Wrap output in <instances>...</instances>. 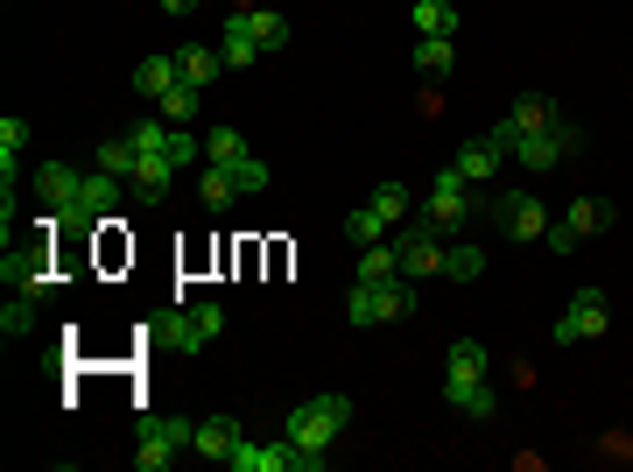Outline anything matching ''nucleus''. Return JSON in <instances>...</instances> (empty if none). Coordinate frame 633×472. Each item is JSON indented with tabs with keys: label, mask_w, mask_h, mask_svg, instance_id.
<instances>
[{
	"label": "nucleus",
	"mask_w": 633,
	"mask_h": 472,
	"mask_svg": "<svg viewBox=\"0 0 633 472\" xmlns=\"http://www.w3.org/2000/svg\"><path fill=\"white\" fill-rule=\"evenodd\" d=\"M35 183H43V204L56 219H71V225H99L113 212V198L127 191L120 177H106V169H92V177H85V169H64V162H50Z\"/></svg>",
	"instance_id": "1"
},
{
	"label": "nucleus",
	"mask_w": 633,
	"mask_h": 472,
	"mask_svg": "<svg viewBox=\"0 0 633 472\" xmlns=\"http://www.w3.org/2000/svg\"><path fill=\"white\" fill-rule=\"evenodd\" d=\"M183 451H198V423L183 417H156L141 430V451H134V472H169L183 459Z\"/></svg>",
	"instance_id": "2"
},
{
	"label": "nucleus",
	"mask_w": 633,
	"mask_h": 472,
	"mask_svg": "<svg viewBox=\"0 0 633 472\" xmlns=\"http://www.w3.org/2000/svg\"><path fill=\"white\" fill-rule=\"evenodd\" d=\"M219 332H225V311H219V304H190V311H169L162 325H156V338H162L169 353H183V360H190V353H204V346H211Z\"/></svg>",
	"instance_id": "3"
},
{
	"label": "nucleus",
	"mask_w": 633,
	"mask_h": 472,
	"mask_svg": "<svg viewBox=\"0 0 633 472\" xmlns=\"http://www.w3.org/2000/svg\"><path fill=\"white\" fill-rule=\"evenodd\" d=\"M578 141H584V135H578V127L563 120V113H556V120L542 127V135H521V141L507 148V156L521 162V169H535V177H542V169H556L563 156H578Z\"/></svg>",
	"instance_id": "4"
},
{
	"label": "nucleus",
	"mask_w": 633,
	"mask_h": 472,
	"mask_svg": "<svg viewBox=\"0 0 633 472\" xmlns=\"http://www.w3.org/2000/svg\"><path fill=\"white\" fill-rule=\"evenodd\" d=\"M465 169H436V183H430V212H422V219H430V233H465Z\"/></svg>",
	"instance_id": "5"
},
{
	"label": "nucleus",
	"mask_w": 633,
	"mask_h": 472,
	"mask_svg": "<svg viewBox=\"0 0 633 472\" xmlns=\"http://www.w3.org/2000/svg\"><path fill=\"white\" fill-rule=\"evenodd\" d=\"M605 325H612L605 290H578V296L563 304V317H556V338H563V346H578V338H605Z\"/></svg>",
	"instance_id": "6"
},
{
	"label": "nucleus",
	"mask_w": 633,
	"mask_h": 472,
	"mask_svg": "<svg viewBox=\"0 0 633 472\" xmlns=\"http://www.w3.org/2000/svg\"><path fill=\"white\" fill-rule=\"evenodd\" d=\"M605 225H612V204L605 198H578V204H570V212H563V225H549V248L556 254H570V248H578V240H591V233H605Z\"/></svg>",
	"instance_id": "7"
},
{
	"label": "nucleus",
	"mask_w": 633,
	"mask_h": 472,
	"mask_svg": "<svg viewBox=\"0 0 633 472\" xmlns=\"http://www.w3.org/2000/svg\"><path fill=\"white\" fill-rule=\"evenodd\" d=\"M394 254H401V275H444V233H430V225H409V233L394 240Z\"/></svg>",
	"instance_id": "8"
},
{
	"label": "nucleus",
	"mask_w": 633,
	"mask_h": 472,
	"mask_svg": "<svg viewBox=\"0 0 633 472\" xmlns=\"http://www.w3.org/2000/svg\"><path fill=\"white\" fill-rule=\"evenodd\" d=\"M289 444H310V451H331V444H338V423L324 417V402H317V395L289 409Z\"/></svg>",
	"instance_id": "9"
},
{
	"label": "nucleus",
	"mask_w": 633,
	"mask_h": 472,
	"mask_svg": "<svg viewBox=\"0 0 633 472\" xmlns=\"http://www.w3.org/2000/svg\"><path fill=\"white\" fill-rule=\"evenodd\" d=\"M0 275H8L22 296H43V290H50V254H43V248H8Z\"/></svg>",
	"instance_id": "10"
},
{
	"label": "nucleus",
	"mask_w": 633,
	"mask_h": 472,
	"mask_svg": "<svg viewBox=\"0 0 633 472\" xmlns=\"http://www.w3.org/2000/svg\"><path fill=\"white\" fill-rule=\"evenodd\" d=\"M486 346L478 338H457V346L444 353V388H472V381H486Z\"/></svg>",
	"instance_id": "11"
},
{
	"label": "nucleus",
	"mask_w": 633,
	"mask_h": 472,
	"mask_svg": "<svg viewBox=\"0 0 633 472\" xmlns=\"http://www.w3.org/2000/svg\"><path fill=\"white\" fill-rule=\"evenodd\" d=\"M549 120H556V106H549V99H521V106H514L500 127H493V141H500V148H514L521 135H542Z\"/></svg>",
	"instance_id": "12"
},
{
	"label": "nucleus",
	"mask_w": 633,
	"mask_h": 472,
	"mask_svg": "<svg viewBox=\"0 0 633 472\" xmlns=\"http://www.w3.org/2000/svg\"><path fill=\"white\" fill-rule=\"evenodd\" d=\"M219 50H225V64H233V71H246V64H261V56H267L261 35H254V14H246V8L233 14V22H225V43H219Z\"/></svg>",
	"instance_id": "13"
},
{
	"label": "nucleus",
	"mask_w": 633,
	"mask_h": 472,
	"mask_svg": "<svg viewBox=\"0 0 633 472\" xmlns=\"http://www.w3.org/2000/svg\"><path fill=\"white\" fill-rule=\"evenodd\" d=\"M500 219H507V233H514V240H542V233H549V212H542V198H535V191L507 198V204H500Z\"/></svg>",
	"instance_id": "14"
},
{
	"label": "nucleus",
	"mask_w": 633,
	"mask_h": 472,
	"mask_svg": "<svg viewBox=\"0 0 633 472\" xmlns=\"http://www.w3.org/2000/svg\"><path fill=\"white\" fill-rule=\"evenodd\" d=\"M240 444H246V438H240V423H233V417H204V423H198V459L225 465Z\"/></svg>",
	"instance_id": "15"
},
{
	"label": "nucleus",
	"mask_w": 633,
	"mask_h": 472,
	"mask_svg": "<svg viewBox=\"0 0 633 472\" xmlns=\"http://www.w3.org/2000/svg\"><path fill=\"white\" fill-rule=\"evenodd\" d=\"M225 465L233 472H296V444H240Z\"/></svg>",
	"instance_id": "16"
},
{
	"label": "nucleus",
	"mask_w": 633,
	"mask_h": 472,
	"mask_svg": "<svg viewBox=\"0 0 633 472\" xmlns=\"http://www.w3.org/2000/svg\"><path fill=\"white\" fill-rule=\"evenodd\" d=\"M352 282H367V290H388V282H401V254L388 248V240L359 248V275H352Z\"/></svg>",
	"instance_id": "17"
},
{
	"label": "nucleus",
	"mask_w": 633,
	"mask_h": 472,
	"mask_svg": "<svg viewBox=\"0 0 633 472\" xmlns=\"http://www.w3.org/2000/svg\"><path fill=\"white\" fill-rule=\"evenodd\" d=\"M198 198H204V212H225V204L240 198V177H233V162H204V177H198Z\"/></svg>",
	"instance_id": "18"
},
{
	"label": "nucleus",
	"mask_w": 633,
	"mask_h": 472,
	"mask_svg": "<svg viewBox=\"0 0 633 472\" xmlns=\"http://www.w3.org/2000/svg\"><path fill=\"white\" fill-rule=\"evenodd\" d=\"M177 78H183L177 56H141V64H134V92H141V99H162Z\"/></svg>",
	"instance_id": "19"
},
{
	"label": "nucleus",
	"mask_w": 633,
	"mask_h": 472,
	"mask_svg": "<svg viewBox=\"0 0 633 472\" xmlns=\"http://www.w3.org/2000/svg\"><path fill=\"white\" fill-rule=\"evenodd\" d=\"M451 64H457V35H422V43H415V71H422V78H444Z\"/></svg>",
	"instance_id": "20"
},
{
	"label": "nucleus",
	"mask_w": 633,
	"mask_h": 472,
	"mask_svg": "<svg viewBox=\"0 0 633 472\" xmlns=\"http://www.w3.org/2000/svg\"><path fill=\"white\" fill-rule=\"evenodd\" d=\"M198 99H204V92H198V85H183V78H177V85H169V92H162V99H156V113H162V120H169V127H190V120H198Z\"/></svg>",
	"instance_id": "21"
},
{
	"label": "nucleus",
	"mask_w": 633,
	"mask_h": 472,
	"mask_svg": "<svg viewBox=\"0 0 633 472\" xmlns=\"http://www.w3.org/2000/svg\"><path fill=\"white\" fill-rule=\"evenodd\" d=\"M507 162V148L493 141V135H478V141H465V156H457V169H465V177L478 183V177H493V169Z\"/></svg>",
	"instance_id": "22"
},
{
	"label": "nucleus",
	"mask_w": 633,
	"mask_h": 472,
	"mask_svg": "<svg viewBox=\"0 0 633 472\" xmlns=\"http://www.w3.org/2000/svg\"><path fill=\"white\" fill-rule=\"evenodd\" d=\"M219 64H225V50H204V43H198V50H177V71H183V85H198V92H204L211 78H219Z\"/></svg>",
	"instance_id": "23"
},
{
	"label": "nucleus",
	"mask_w": 633,
	"mask_h": 472,
	"mask_svg": "<svg viewBox=\"0 0 633 472\" xmlns=\"http://www.w3.org/2000/svg\"><path fill=\"white\" fill-rule=\"evenodd\" d=\"M415 29L422 35H457V29H465V14H457L451 0H415Z\"/></svg>",
	"instance_id": "24"
},
{
	"label": "nucleus",
	"mask_w": 633,
	"mask_h": 472,
	"mask_svg": "<svg viewBox=\"0 0 633 472\" xmlns=\"http://www.w3.org/2000/svg\"><path fill=\"white\" fill-rule=\"evenodd\" d=\"M134 162H141V148H134V135H113V141H99V169H106V177L134 183Z\"/></svg>",
	"instance_id": "25"
},
{
	"label": "nucleus",
	"mask_w": 633,
	"mask_h": 472,
	"mask_svg": "<svg viewBox=\"0 0 633 472\" xmlns=\"http://www.w3.org/2000/svg\"><path fill=\"white\" fill-rule=\"evenodd\" d=\"M246 156V135H240V127H211V135H204V162H240Z\"/></svg>",
	"instance_id": "26"
},
{
	"label": "nucleus",
	"mask_w": 633,
	"mask_h": 472,
	"mask_svg": "<svg viewBox=\"0 0 633 472\" xmlns=\"http://www.w3.org/2000/svg\"><path fill=\"white\" fill-rule=\"evenodd\" d=\"M478 269H486V248H472V240H457V248H444V275H451V282H472Z\"/></svg>",
	"instance_id": "27"
},
{
	"label": "nucleus",
	"mask_w": 633,
	"mask_h": 472,
	"mask_svg": "<svg viewBox=\"0 0 633 472\" xmlns=\"http://www.w3.org/2000/svg\"><path fill=\"white\" fill-rule=\"evenodd\" d=\"M401 317H415V290H409V275L380 290V325H401Z\"/></svg>",
	"instance_id": "28"
},
{
	"label": "nucleus",
	"mask_w": 633,
	"mask_h": 472,
	"mask_svg": "<svg viewBox=\"0 0 633 472\" xmlns=\"http://www.w3.org/2000/svg\"><path fill=\"white\" fill-rule=\"evenodd\" d=\"M345 233H352V248H373V240H388V219H380L373 204H359V212L345 219Z\"/></svg>",
	"instance_id": "29"
},
{
	"label": "nucleus",
	"mask_w": 633,
	"mask_h": 472,
	"mask_svg": "<svg viewBox=\"0 0 633 472\" xmlns=\"http://www.w3.org/2000/svg\"><path fill=\"white\" fill-rule=\"evenodd\" d=\"M22 148H29V120H22V113H8V120H0V169H14Z\"/></svg>",
	"instance_id": "30"
},
{
	"label": "nucleus",
	"mask_w": 633,
	"mask_h": 472,
	"mask_svg": "<svg viewBox=\"0 0 633 472\" xmlns=\"http://www.w3.org/2000/svg\"><path fill=\"white\" fill-rule=\"evenodd\" d=\"M373 212L388 219V225H401V219H409V183H380V191H373Z\"/></svg>",
	"instance_id": "31"
},
{
	"label": "nucleus",
	"mask_w": 633,
	"mask_h": 472,
	"mask_svg": "<svg viewBox=\"0 0 633 472\" xmlns=\"http://www.w3.org/2000/svg\"><path fill=\"white\" fill-rule=\"evenodd\" d=\"M246 14H254V35H261V50H282V43H289V22H282L275 8H246Z\"/></svg>",
	"instance_id": "32"
},
{
	"label": "nucleus",
	"mask_w": 633,
	"mask_h": 472,
	"mask_svg": "<svg viewBox=\"0 0 633 472\" xmlns=\"http://www.w3.org/2000/svg\"><path fill=\"white\" fill-rule=\"evenodd\" d=\"M444 395H451L457 409H465V417H493V388H486V381H472V388H444Z\"/></svg>",
	"instance_id": "33"
},
{
	"label": "nucleus",
	"mask_w": 633,
	"mask_h": 472,
	"mask_svg": "<svg viewBox=\"0 0 633 472\" xmlns=\"http://www.w3.org/2000/svg\"><path fill=\"white\" fill-rule=\"evenodd\" d=\"M29 325H35V317H29V296H8V304H0V332H8V338H29Z\"/></svg>",
	"instance_id": "34"
},
{
	"label": "nucleus",
	"mask_w": 633,
	"mask_h": 472,
	"mask_svg": "<svg viewBox=\"0 0 633 472\" xmlns=\"http://www.w3.org/2000/svg\"><path fill=\"white\" fill-rule=\"evenodd\" d=\"M352 325H380V290H367V282H352Z\"/></svg>",
	"instance_id": "35"
},
{
	"label": "nucleus",
	"mask_w": 633,
	"mask_h": 472,
	"mask_svg": "<svg viewBox=\"0 0 633 472\" xmlns=\"http://www.w3.org/2000/svg\"><path fill=\"white\" fill-rule=\"evenodd\" d=\"M233 177H240V191H267V162H261V156H240Z\"/></svg>",
	"instance_id": "36"
},
{
	"label": "nucleus",
	"mask_w": 633,
	"mask_h": 472,
	"mask_svg": "<svg viewBox=\"0 0 633 472\" xmlns=\"http://www.w3.org/2000/svg\"><path fill=\"white\" fill-rule=\"evenodd\" d=\"M317 402H324V417H331L338 430H345V423H352V395H317Z\"/></svg>",
	"instance_id": "37"
},
{
	"label": "nucleus",
	"mask_w": 633,
	"mask_h": 472,
	"mask_svg": "<svg viewBox=\"0 0 633 472\" xmlns=\"http://www.w3.org/2000/svg\"><path fill=\"white\" fill-rule=\"evenodd\" d=\"M162 8H169V14H190V8H198V0H162Z\"/></svg>",
	"instance_id": "38"
}]
</instances>
